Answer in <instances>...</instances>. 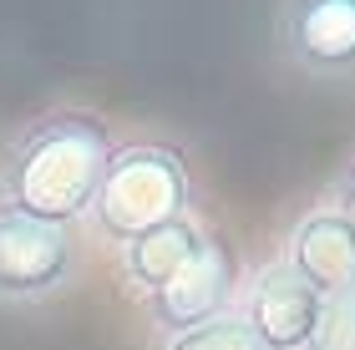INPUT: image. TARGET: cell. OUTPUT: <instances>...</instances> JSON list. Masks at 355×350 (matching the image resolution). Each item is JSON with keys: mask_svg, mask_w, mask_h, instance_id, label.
Listing matches in <instances>:
<instances>
[{"mask_svg": "<svg viewBox=\"0 0 355 350\" xmlns=\"http://www.w3.org/2000/svg\"><path fill=\"white\" fill-rule=\"evenodd\" d=\"M117 152L107 122L92 112H51L10 148L0 173V203L46 218V224H76L102 188V173Z\"/></svg>", "mask_w": 355, "mask_h": 350, "instance_id": "1", "label": "cell"}, {"mask_svg": "<svg viewBox=\"0 0 355 350\" xmlns=\"http://www.w3.org/2000/svg\"><path fill=\"white\" fill-rule=\"evenodd\" d=\"M193 183L183 157L163 142H127V148L112 152V163L102 173V188H96V224L112 238H137L157 224H173V218L188 213Z\"/></svg>", "mask_w": 355, "mask_h": 350, "instance_id": "2", "label": "cell"}, {"mask_svg": "<svg viewBox=\"0 0 355 350\" xmlns=\"http://www.w3.org/2000/svg\"><path fill=\"white\" fill-rule=\"evenodd\" d=\"M76 238L67 224L0 203V299H46L71 279Z\"/></svg>", "mask_w": 355, "mask_h": 350, "instance_id": "3", "label": "cell"}, {"mask_svg": "<svg viewBox=\"0 0 355 350\" xmlns=\"http://www.w3.org/2000/svg\"><path fill=\"white\" fill-rule=\"evenodd\" d=\"M234 279H239V264H234V249L223 238L208 234L203 249L178 269V274L163 284L157 295H148V310L153 320L183 335V330H198V325H214L229 315V299H234Z\"/></svg>", "mask_w": 355, "mask_h": 350, "instance_id": "4", "label": "cell"}, {"mask_svg": "<svg viewBox=\"0 0 355 350\" xmlns=\"http://www.w3.org/2000/svg\"><path fill=\"white\" fill-rule=\"evenodd\" d=\"M279 41L300 71L350 76L355 71V0H284Z\"/></svg>", "mask_w": 355, "mask_h": 350, "instance_id": "5", "label": "cell"}, {"mask_svg": "<svg viewBox=\"0 0 355 350\" xmlns=\"http://www.w3.org/2000/svg\"><path fill=\"white\" fill-rule=\"evenodd\" d=\"M320 305H325V295L304 274H295L289 264H269L254 274L239 320L264 340V350H304V340L320 320Z\"/></svg>", "mask_w": 355, "mask_h": 350, "instance_id": "6", "label": "cell"}, {"mask_svg": "<svg viewBox=\"0 0 355 350\" xmlns=\"http://www.w3.org/2000/svg\"><path fill=\"white\" fill-rule=\"evenodd\" d=\"M289 269L304 274L320 295H355V224L340 209L300 218L289 238Z\"/></svg>", "mask_w": 355, "mask_h": 350, "instance_id": "7", "label": "cell"}, {"mask_svg": "<svg viewBox=\"0 0 355 350\" xmlns=\"http://www.w3.org/2000/svg\"><path fill=\"white\" fill-rule=\"evenodd\" d=\"M203 238L208 234H203V224L193 213L173 218V224H157V229H148V234H137V238L122 244V274L132 279L142 295H157L178 269L203 249Z\"/></svg>", "mask_w": 355, "mask_h": 350, "instance_id": "8", "label": "cell"}, {"mask_svg": "<svg viewBox=\"0 0 355 350\" xmlns=\"http://www.w3.org/2000/svg\"><path fill=\"white\" fill-rule=\"evenodd\" d=\"M163 350H264V340L239 320V315H223L214 325H198V330H183L173 335Z\"/></svg>", "mask_w": 355, "mask_h": 350, "instance_id": "9", "label": "cell"}, {"mask_svg": "<svg viewBox=\"0 0 355 350\" xmlns=\"http://www.w3.org/2000/svg\"><path fill=\"white\" fill-rule=\"evenodd\" d=\"M304 350H355V295H325Z\"/></svg>", "mask_w": 355, "mask_h": 350, "instance_id": "10", "label": "cell"}, {"mask_svg": "<svg viewBox=\"0 0 355 350\" xmlns=\"http://www.w3.org/2000/svg\"><path fill=\"white\" fill-rule=\"evenodd\" d=\"M340 213H345L350 224H355V168H350L345 178H340Z\"/></svg>", "mask_w": 355, "mask_h": 350, "instance_id": "11", "label": "cell"}]
</instances>
